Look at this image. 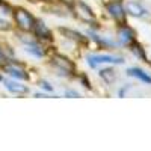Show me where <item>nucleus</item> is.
<instances>
[{"instance_id":"nucleus-16","label":"nucleus","mask_w":151,"mask_h":151,"mask_svg":"<svg viewBox=\"0 0 151 151\" xmlns=\"http://www.w3.org/2000/svg\"><path fill=\"white\" fill-rule=\"evenodd\" d=\"M5 62H6V58L3 56V53H2V52H0V65H3Z\"/></svg>"},{"instance_id":"nucleus-12","label":"nucleus","mask_w":151,"mask_h":151,"mask_svg":"<svg viewBox=\"0 0 151 151\" xmlns=\"http://www.w3.org/2000/svg\"><path fill=\"white\" fill-rule=\"evenodd\" d=\"M60 32L64 33L67 38H70V40H74V41L82 42V44H85V42H86V38H85V36H82V35H80V33H77V32H73V30H70V29H60Z\"/></svg>"},{"instance_id":"nucleus-8","label":"nucleus","mask_w":151,"mask_h":151,"mask_svg":"<svg viewBox=\"0 0 151 151\" xmlns=\"http://www.w3.org/2000/svg\"><path fill=\"white\" fill-rule=\"evenodd\" d=\"M118 36H119L121 44L124 45H130L134 41V32L125 24H121V27L118 29Z\"/></svg>"},{"instance_id":"nucleus-5","label":"nucleus","mask_w":151,"mask_h":151,"mask_svg":"<svg viewBox=\"0 0 151 151\" xmlns=\"http://www.w3.org/2000/svg\"><path fill=\"white\" fill-rule=\"evenodd\" d=\"M2 67L9 76H12V77H15V79H21V80L29 79V74L26 73V70L23 68L21 64H17V62H5Z\"/></svg>"},{"instance_id":"nucleus-2","label":"nucleus","mask_w":151,"mask_h":151,"mask_svg":"<svg viewBox=\"0 0 151 151\" xmlns=\"http://www.w3.org/2000/svg\"><path fill=\"white\" fill-rule=\"evenodd\" d=\"M71 6H73L74 14L77 15L82 21L97 26V18H95V15H94V12H92L89 8H88V5H85L83 2H80V0H76V2H74Z\"/></svg>"},{"instance_id":"nucleus-7","label":"nucleus","mask_w":151,"mask_h":151,"mask_svg":"<svg viewBox=\"0 0 151 151\" xmlns=\"http://www.w3.org/2000/svg\"><path fill=\"white\" fill-rule=\"evenodd\" d=\"M33 33L38 40H42V41H53V35L47 29V26L42 21H36L35 23V27H33Z\"/></svg>"},{"instance_id":"nucleus-9","label":"nucleus","mask_w":151,"mask_h":151,"mask_svg":"<svg viewBox=\"0 0 151 151\" xmlns=\"http://www.w3.org/2000/svg\"><path fill=\"white\" fill-rule=\"evenodd\" d=\"M125 12L134 15V17H145L147 15V9H144V6L137 2H133V0H129L127 5H125Z\"/></svg>"},{"instance_id":"nucleus-17","label":"nucleus","mask_w":151,"mask_h":151,"mask_svg":"<svg viewBox=\"0 0 151 151\" xmlns=\"http://www.w3.org/2000/svg\"><path fill=\"white\" fill-rule=\"evenodd\" d=\"M0 5H2V0H0Z\"/></svg>"},{"instance_id":"nucleus-10","label":"nucleus","mask_w":151,"mask_h":151,"mask_svg":"<svg viewBox=\"0 0 151 151\" xmlns=\"http://www.w3.org/2000/svg\"><path fill=\"white\" fill-rule=\"evenodd\" d=\"M5 86H6V89L11 91L12 94H27L29 92L27 86H24L21 83H17V82H12V80H5Z\"/></svg>"},{"instance_id":"nucleus-1","label":"nucleus","mask_w":151,"mask_h":151,"mask_svg":"<svg viewBox=\"0 0 151 151\" xmlns=\"http://www.w3.org/2000/svg\"><path fill=\"white\" fill-rule=\"evenodd\" d=\"M14 20L17 23V26L24 32H32L33 27H35V23H36L35 17L29 11L23 9V8H17L14 11Z\"/></svg>"},{"instance_id":"nucleus-13","label":"nucleus","mask_w":151,"mask_h":151,"mask_svg":"<svg viewBox=\"0 0 151 151\" xmlns=\"http://www.w3.org/2000/svg\"><path fill=\"white\" fill-rule=\"evenodd\" d=\"M26 50H27L29 53L38 56V58H42V56H44L42 47H41L40 44H36V42H27V44H26Z\"/></svg>"},{"instance_id":"nucleus-15","label":"nucleus","mask_w":151,"mask_h":151,"mask_svg":"<svg viewBox=\"0 0 151 151\" xmlns=\"http://www.w3.org/2000/svg\"><path fill=\"white\" fill-rule=\"evenodd\" d=\"M41 86L44 88V89H47V91H53V88L50 86L48 83H45V82H42V83H41Z\"/></svg>"},{"instance_id":"nucleus-6","label":"nucleus","mask_w":151,"mask_h":151,"mask_svg":"<svg viewBox=\"0 0 151 151\" xmlns=\"http://www.w3.org/2000/svg\"><path fill=\"white\" fill-rule=\"evenodd\" d=\"M91 67H97L100 64H122V58L116 56H89L88 58Z\"/></svg>"},{"instance_id":"nucleus-11","label":"nucleus","mask_w":151,"mask_h":151,"mask_svg":"<svg viewBox=\"0 0 151 151\" xmlns=\"http://www.w3.org/2000/svg\"><path fill=\"white\" fill-rule=\"evenodd\" d=\"M129 76H133V77L139 79V80H142V82L151 83V77H150L148 74H145L142 70H139V68H130V70H129Z\"/></svg>"},{"instance_id":"nucleus-3","label":"nucleus","mask_w":151,"mask_h":151,"mask_svg":"<svg viewBox=\"0 0 151 151\" xmlns=\"http://www.w3.org/2000/svg\"><path fill=\"white\" fill-rule=\"evenodd\" d=\"M52 65L59 71V74H65V76L74 74V70H76L73 60H70L65 56H60V55H55L52 58Z\"/></svg>"},{"instance_id":"nucleus-4","label":"nucleus","mask_w":151,"mask_h":151,"mask_svg":"<svg viewBox=\"0 0 151 151\" xmlns=\"http://www.w3.org/2000/svg\"><path fill=\"white\" fill-rule=\"evenodd\" d=\"M106 9L119 24H125V8L122 6L119 0H113V2L106 3Z\"/></svg>"},{"instance_id":"nucleus-14","label":"nucleus","mask_w":151,"mask_h":151,"mask_svg":"<svg viewBox=\"0 0 151 151\" xmlns=\"http://www.w3.org/2000/svg\"><path fill=\"white\" fill-rule=\"evenodd\" d=\"M0 29H2V30H9V29H11L9 23L5 21V20H0Z\"/></svg>"}]
</instances>
